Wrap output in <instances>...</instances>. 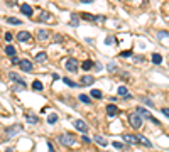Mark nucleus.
<instances>
[{"mask_svg": "<svg viewBox=\"0 0 169 152\" xmlns=\"http://www.w3.org/2000/svg\"><path fill=\"white\" fill-rule=\"evenodd\" d=\"M58 140H59V144L64 145V147H71V145H74V142H76L74 135L73 134H69V132H66V134H59Z\"/></svg>", "mask_w": 169, "mask_h": 152, "instance_id": "obj_1", "label": "nucleus"}, {"mask_svg": "<svg viewBox=\"0 0 169 152\" xmlns=\"http://www.w3.org/2000/svg\"><path fill=\"white\" fill-rule=\"evenodd\" d=\"M9 78L12 80L14 83L19 85V86H17L15 90H26V88H27V83L24 81V80H22V78H20L19 75H17V73H9Z\"/></svg>", "mask_w": 169, "mask_h": 152, "instance_id": "obj_2", "label": "nucleus"}, {"mask_svg": "<svg viewBox=\"0 0 169 152\" xmlns=\"http://www.w3.org/2000/svg\"><path fill=\"white\" fill-rule=\"evenodd\" d=\"M78 66H80V63H78V59H74V58H69V59H66V63H64V68H66L69 73H76V71H78Z\"/></svg>", "mask_w": 169, "mask_h": 152, "instance_id": "obj_3", "label": "nucleus"}, {"mask_svg": "<svg viewBox=\"0 0 169 152\" xmlns=\"http://www.w3.org/2000/svg\"><path fill=\"white\" fill-rule=\"evenodd\" d=\"M128 122H130V125H132L134 129H140L142 127V117L139 113H130V115H128Z\"/></svg>", "mask_w": 169, "mask_h": 152, "instance_id": "obj_4", "label": "nucleus"}, {"mask_svg": "<svg viewBox=\"0 0 169 152\" xmlns=\"http://www.w3.org/2000/svg\"><path fill=\"white\" fill-rule=\"evenodd\" d=\"M137 113H139L140 117L147 118V120H150V122H154V124H159V120H157L154 115H150V113H149V110H145L144 107H137Z\"/></svg>", "mask_w": 169, "mask_h": 152, "instance_id": "obj_5", "label": "nucleus"}, {"mask_svg": "<svg viewBox=\"0 0 169 152\" xmlns=\"http://www.w3.org/2000/svg\"><path fill=\"white\" fill-rule=\"evenodd\" d=\"M19 66H20V69L24 71V73H32V61H29V59H20V63H19Z\"/></svg>", "mask_w": 169, "mask_h": 152, "instance_id": "obj_6", "label": "nucleus"}, {"mask_svg": "<svg viewBox=\"0 0 169 152\" xmlns=\"http://www.w3.org/2000/svg\"><path fill=\"white\" fill-rule=\"evenodd\" d=\"M93 83H95V78H93V76H90V75L81 76V80H80V85H81V86H91Z\"/></svg>", "mask_w": 169, "mask_h": 152, "instance_id": "obj_7", "label": "nucleus"}, {"mask_svg": "<svg viewBox=\"0 0 169 152\" xmlns=\"http://www.w3.org/2000/svg\"><path fill=\"white\" fill-rule=\"evenodd\" d=\"M135 139H137V142H139V144H142L144 147H149V149L152 147L150 140H149V139L145 137V135H142V134H137V135H135Z\"/></svg>", "mask_w": 169, "mask_h": 152, "instance_id": "obj_8", "label": "nucleus"}, {"mask_svg": "<svg viewBox=\"0 0 169 152\" xmlns=\"http://www.w3.org/2000/svg\"><path fill=\"white\" fill-rule=\"evenodd\" d=\"M73 125L81 132V134H86V132H88V125L85 124L83 120H73Z\"/></svg>", "mask_w": 169, "mask_h": 152, "instance_id": "obj_9", "label": "nucleus"}, {"mask_svg": "<svg viewBox=\"0 0 169 152\" xmlns=\"http://www.w3.org/2000/svg\"><path fill=\"white\" fill-rule=\"evenodd\" d=\"M17 41H20V42H26V41H29L31 39V32H27V31H20V32H17Z\"/></svg>", "mask_w": 169, "mask_h": 152, "instance_id": "obj_10", "label": "nucleus"}, {"mask_svg": "<svg viewBox=\"0 0 169 152\" xmlns=\"http://www.w3.org/2000/svg\"><path fill=\"white\" fill-rule=\"evenodd\" d=\"M117 93H118V97H123V98H127V100H130L132 98V95H128V90H127V86H118V90H117Z\"/></svg>", "mask_w": 169, "mask_h": 152, "instance_id": "obj_11", "label": "nucleus"}, {"mask_svg": "<svg viewBox=\"0 0 169 152\" xmlns=\"http://www.w3.org/2000/svg\"><path fill=\"white\" fill-rule=\"evenodd\" d=\"M20 12H22V14L24 15H27V17H32V7H31V5H27V4H22V5H20Z\"/></svg>", "mask_w": 169, "mask_h": 152, "instance_id": "obj_12", "label": "nucleus"}, {"mask_svg": "<svg viewBox=\"0 0 169 152\" xmlns=\"http://www.w3.org/2000/svg\"><path fill=\"white\" fill-rule=\"evenodd\" d=\"M117 113H118V108H117V105H113V103L107 105V115H108V117H115Z\"/></svg>", "mask_w": 169, "mask_h": 152, "instance_id": "obj_13", "label": "nucleus"}, {"mask_svg": "<svg viewBox=\"0 0 169 152\" xmlns=\"http://www.w3.org/2000/svg\"><path fill=\"white\" fill-rule=\"evenodd\" d=\"M122 139H123L127 144H132V145L137 144V139H135V135H130V134H123V135H122Z\"/></svg>", "mask_w": 169, "mask_h": 152, "instance_id": "obj_14", "label": "nucleus"}, {"mask_svg": "<svg viewBox=\"0 0 169 152\" xmlns=\"http://www.w3.org/2000/svg\"><path fill=\"white\" fill-rule=\"evenodd\" d=\"M37 39H39V41H47V39H49V31L41 29L39 32H37Z\"/></svg>", "mask_w": 169, "mask_h": 152, "instance_id": "obj_15", "label": "nucleus"}, {"mask_svg": "<svg viewBox=\"0 0 169 152\" xmlns=\"http://www.w3.org/2000/svg\"><path fill=\"white\" fill-rule=\"evenodd\" d=\"M20 125H14V127H9L7 129V137H12V135H15V132H20Z\"/></svg>", "mask_w": 169, "mask_h": 152, "instance_id": "obj_16", "label": "nucleus"}, {"mask_svg": "<svg viewBox=\"0 0 169 152\" xmlns=\"http://www.w3.org/2000/svg\"><path fill=\"white\" fill-rule=\"evenodd\" d=\"M51 21V14L47 10H41V15H39V22H47Z\"/></svg>", "mask_w": 169, "mask_h": 152, "instance_id": "obj_17", "label": "nucleus"}, {"mask_svg": "<svg viewBox=\"0 0 169 152\" xmlns=\"http://www.w3.org/2000/svg\"><path fill=\"white\" fill-rule=\"evenodd\" d=\"M93 66H95V61H91V59H86V61L81 63V68L85 69V71H90Z\"/></svg>", "mask_w": 169, "mask_h": 152, "instance_id": "obj_18", "label": "nucleus"}, {"mask_svg": "<svg viewBox=\"0 0 169 152\" xmlns=\"http://www.w3.org/2000/svg\"><path fill=\"white\" fill-rule=\"evenodd\" d=\"M26 120L29 124H37V122H39L37 115H34V113H26Z\"/></svg>", "mask_w": 169, "mask_h": 152, "instance_id": "obj_19", "label": "nucleus"}, {"mask_svg": "<svg viewBox=\"0 0 169 152\" xmlns=\"http://www.w3.org/2000/svg\"><path fill=\"white\" fill-rule=\"evenodd\" d=\"M93 140L96 142V144H100L101 147H107V145H108V142H107V140H105L103 137H101V135H95V137H93Z\"/></svg>", "mask_w": 169, "mask_h": 152, "instance_id": "obj_20", "label": "nucleus"}, {"mask_svg": "<svg viewBox=\"0 0 169 152\" xmlns=\"http://www.w3.org/2000/svg\"><path fill=\"white\" fill-rule=\"evenodd\" d=\"M69 26H73V27H78L80 26V17H78V14H71V24Z\"/></svg>", "mask_w": 169, "mask_h": 152, "instance_id": "obj_21", "label": "nucleus"}, {"mask_svg": "<svg viewBox=\"0 0 169 152\" xmlns=\"http://www.w3.org/2000/svg\"><path fill=\"white\" fill-rule=\"evenodd\" d=\"M46 59H47V54L44 53V51H41V53L36 54V61H37V63H44Z\"/></svg>", "mask_w": 169, "mask_h": 152, "instance_id": "obj_22", "label": "nucleus"}, {"mask_svg": "<svg viewBox=\"0 0 169 152\" xmlns=\"http://www.w3.org/2000/svg\"><path fill=\"white\" fill-rule=\"evenodd\" d=\"M32 90H36V91H42V90H44V85L41 83L39 80H36V81L32 83Z\"/></svg>", "mask_w": 169, "mask_h": 152, "instance_id": "obj_23", "label": "nucleus"}, {"mask_svg": "<svg viewBox=\"0 0 169 152\" xmlns=\"http://www.w3.org/2000/svg\"><path fill=\"white\" fill-rule=\"evenodd\" d=\"M90 97H91V98H98V100H100V98H103V93H101V90H91V91H90Z\"/></svg>", "mask_w": 169, "mask_h": 152, "instance_id": "obj_24", "label": "nucleus"}, {"mask_svg": "<svg viewBox=\"0 0 169 152\" xmlns=\"http://www.w3.org/2000/svg\"><path fill=\"white\" fill-rule=\"evenodd\" d=\"M5 54L12 58V56L17 54V51H15V48H14V46H7V48H5Z\"/></svg>", "mask_w": 169, "mask_h": 152, "instance_id": "obj_25", "label": "nucleus"}, {"mask_svg": "<svg viewBox=\"0 0 169 152\" xmlns=\"http://www.w3.org/2000/svg\"><path fill=\"white\" fill-rule=\"evenodd\" d=\"M152 63H154V64H161V63H162V56L159 54V53H154V54H152Z\"/></svg>", "mask_w": 169, "mask_h": 152, "instance_id": "obj_26", "label": "nucleus"}, {"mask_svg": "<svg viewBox=\"0 0 169 152\" xmlns=\"http://www.w3.org/2000/svg\"><path fill=\"white\" fill-rule=\"evenodd\" d=\"M56 122H58V115H56V113H51V115L47 117V124L54 125V124H56Z\"/></svg>", "mask_w": 169, "mask_h": 152, "instance_id": "obj_27", "label": "nucleus"}, {"mask_svg": "<svg viewBox=\"0 0 169 152\" xmlns=\"http://www.w3.org/2000/svg\"><path fill=\"white\" fill-rule=\"evenodd\" d=\"M7 22H9V24H15V26H20V24H22L20 19H17V17H7Z\"/></svg>", "mask_w": 169, "mask_h": 152, "instance_id": "obj_28", "label": "nucleus"}, {"mask_svg": "<svg viewBox=\"0 0 169 152\" xmlns=\"http://www.w3.org/2000/svg\"><path fill=\"white\" fill-rule=\"evenodd\" d=\"M95 17H96V15H91V14H81V19H83V21L95 22Z\"/></svg>", "mask_w": 169, "mask_h": 152, "instance_id": "obj_29", "label": "nucleus"}, {"mask_svg": "<svg viewBox=\"0 0 169 152\" xmlns=\"http://www.w3.org/2000/svg\"><path fill=\"white\" fill-rule=\"evenodd\" d=\"M140 100H142L145 105H149V108H152V107H154V102H152V100H149L147 97H140Z\"/></svg>", "mask_w": 169, "mask_h": 152, "instance_id": "obj_30", "label": "nucleus"}, {"mask_svg": "<svg viewBox=\"0 0 169 152\" xmlns=\"http://www.w3.org/2000/svg\"><path fill=\"white\" fill-rule=\"evenodd\" d=\"M112 145H113L115 149H127V145L123 144V142H117V140H115V142H112Z\"/></svg>", "mask_w": 169, "mask_h": 152, "instance_id": "obj_31", "label": "nucleus"}, {"mask_svg": "<svg viewBox=\"0 0 169 152\" xmlns=\"http://www.w3.org/2000/svg\"><path fill=\"white\" fill-rule=\"evenodd\" d=\"M63 81H64V85H68V86H71V88H74V86H76V83H74V81H71L69 78H63Z\"/></svg>", "mask_w": 169, "mask_h": 152, "instance_id": "obj_32", "label": "nucleus"}, {"mask_svg": "<svg viewBox=\"0 0 169 152\" xmlns=\"http://www.w3.org/2000/svg\"><path fill=\"white\" fill-rule=\"evenodd\" d=\"M80 102H83V103H90V102H91V100H90V97H86V95H83V93H81L80 97Z\"/></svg>", "mask_w": 169, "mask_h": 152, "instance_id": "obj_33", "label": "nucleus"}, {"mask_svg": "<svg viewBox=\"0 0 169 152\" xmlns=\"http://www.w3.org/2000/svg\"><path fill=\"white\" fill-rule=\"evenodd\" d=\"M169 36V32L168 31H159V32H157V39H162V37H168Z\"/></svg>", "mask_w": 169, "mask_h": 152, "instance_id": "obj_34", "label": "nucleus"}, {"mask_svg": "<svg viewBox=\"0 0 169 152\" xmlns=\"http://www.w3.org/2000/svg\"><path fill=\"white\" fill-rule=\"evenodd\" d=\"M108 71H110V73H115V71H117V66H115V63H110V64H108Z\"/></svg>", "mask_w": 169, "mask_h": 152, "instance_id": "obj_35", "label": "nucleus"}, {"mask_svg": "<svg viewBox=\"0 0 169 152\" xmlns=\"http://www.w3.org/2000/svg\"><path fill=\"white\" fill-rule=\"evenodd\" d=\"M120 56L122 58H130V56H132V51H122Z\"/></svg>", "mask_w": 169, "mask_h": 152, "instance_id": "obj_36", "label": "nucleus"}, {"mask_svg": "<svg viewBox=\"0 0 169 152\" xmlns=\"http://www.w3.org/2000/svg\"><path fill=\"white\" fill-rule=\"evenodd\" d=\"M113 37H112V36H108L107 39H105V44H107V46H110V44H113Z\"/></svg>", "mask_w": 169, "mask_h": 152, "instance_id": "obj_37", "label": "nucleus"}, {"mask_svg": "<svg viewBox=\"0 0 169 152\" xmlns=\"http://www.w3.org/2000/svg\"><path fill=\"white\" fill-rule=\"evenodd\" d=\"M12 39H14V36L10 34V32H7V34H5V41H7V42H10Z\"/></svg>", "mask_w": 169, "mask_h": 152, "instance_id": "obj_38", "label": "nucleus"}, {"mask_svg": "<svg viewBox=\"0 0 169 152\" xmlns=\"http://www.w3.org/2000/svg\"><path fill=\"white\" fill-rule=\"evenodd\" d=\"M93 68H95V71H101V64H100L98 61H96V63H95V66H93Z\"/></svg>", "mask_w": 169, "mask_h": 152, "instance_id": "obj_39", "label": "nucleus"}, {"mask_svg": "<svg viewBox=\"0 0 169 152\" xmlns=\"http://www.w3.org/2000/svg\"><path fill=\"white\" fill-rule=\"evenodd\" d=\"M54 41H56V42H61V41H63V37H61L59 34H56V36H54Z\"/></svg>", "mask_w": 169, "mask_h": 152, "instance_id": "obj_40", "label": "nucleus"}, {"mask_svg": "<svg viewBox=\"0 0 169 152\" xmlns=\"http://www.w3.org/2000/svg\"><path fill=\"white\" fill-rule=\"evenodd\" d=\"M134 59H135V63H142V61H144V58H142V56H135Z\"/></svg>", "mask_w": 169, "mask_h": 152, "instance_id": "obj_41", "label": "nucleus"}, {"mask_svg": "<svg viewBox=\"0 0 169 152\" xmlns=\"http://www.w3.org/2000/svg\"><path fill=\"white\" fill-rule=\"evenodd\" d=\"M12 63H14V64H19L20 59H17V56H12Z\"/></svg>", "mask_w": 169, "mask_h": 152, "instance_id": "obj_42", "label": "nucleus"}, {"mask_svg": "<svg viewBox=\"0 0 169 152\" xmlns=\"http://www.w3.org/2000/svg\"><path fill=\"white\" fill-rule=\"evenodd\" d=\"M162 115H166L169 118V108H162Z\"/></svg>", "mask_w": 169, "mask_h": 152, "instance_id": "obj_43", "label": "nucleus"}, {"mask_svg": "<svg viewBox=\"0 0 169 152\" xmlns=\"http://www.w3.org/2000/svg\"><path fill=\"white\" fill-rule=\"evenodd\" d=\"M53 80H54V81H56V80H59V75H58V73H54V75H53Z\"/></svg>", "mask_w": 169, "mask_h": 152, "instance_id": "obj_44", "label": "nucleus"}, {"mask_svg": "<svg viewBox=\"0 0 169 152\" xmlns=\"http://www.w3.org/2000/svg\"><path fill=\"white\" fill-rule=\"evenodd\" d=\"M81 2H83V4H93L95 0H81Z\"/></svg>", "mask_w": 169, "mask_h": 152, "instance_id": "obj_45", "label": "nucleus"}, {"mask_svg": "<svg viewBox=\"0 0 169 152\" xmlns=\"http://www.w3.org/2000/svg\"><path fill=\"white\" fill-rule=\"evenodd\" d=\"M47 147H49V152H54V149H53V144H47Z\"/></svg>", "mask_w": 169, "mask_h": 152, "instance_id": "obj_46", "label": "nucleus"}, {"mask_svg": "<svg viewBox=\"0 0 169 152\" xmlns=\"http://www.w3.org/2000/svg\"><path fill=\"white\" fill-rule=\"evenodd\" d=\"M7 152H14V151H12V149H7Z\"/></svg>", "mask_w": 169, "mask_h": 152, "instance_id": "obj_47", "label": "nucleus"}]
</instances>
